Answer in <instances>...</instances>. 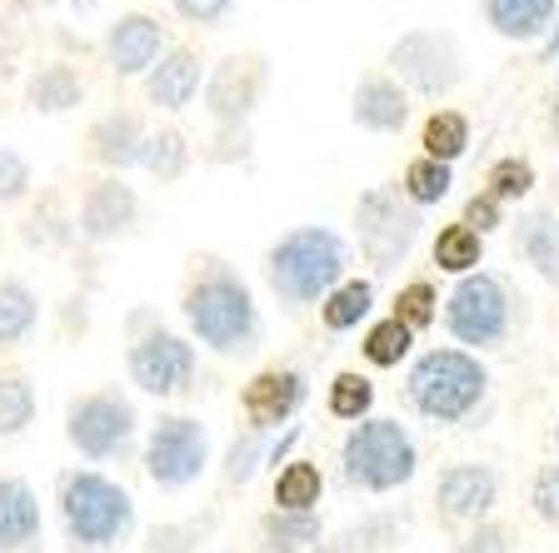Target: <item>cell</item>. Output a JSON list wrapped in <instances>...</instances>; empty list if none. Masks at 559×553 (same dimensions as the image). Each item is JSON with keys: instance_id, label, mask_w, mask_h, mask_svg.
<instances>
[{"instance_id": "6da1fadb", "label": "cell", "mask_w": 559, "mask_h": 553, "mask_svg": "<svg viewBox=\"0 0 559 553\" xmlns=\"http://www.w3.org/2000/svg\"><path fill=\"white\" fill-rule=\"evenodd\" d=\"M345 265L349 250L335 230L325 225H300V230L280 235L265 254V279L275 289V300L290 314L325 304L340 285H345Z\"/></svg>"}, {"instance_id": "7a4b0ae2", "label": "cell", "mask_w": 559, "mask_h": 553, "mask_svg": "<svg viewBox=\"0 0 559 553\" xmlns=\"http://www.w3.org/2000/svg\"><path fill=\"white\" fill-rule=\"evenodd\" d=\"M186 310L190 329L205 349L215 354H250L260 345V310L255 294L245 285L235 269H225L221 260H210V269H200L195 279L186 285Z\"/></svg>"}, {"instance_id": "3957f363", "label": "cell", "mask_w": 559, "mask_h": 553, "mask_svg": "<svg viewBox=\"0 0 559 553\" xmlns=\"http://www.w3.org/2000/svg\"><path fill=\"white\" fill-rule=\"evenodd\" d=\"M60 524L75 553H110L135 533V498L100 469H70L56 489Z\"/></svg>"}, {"instance_id": "277c9868", "label": "cell", "mask_w": 559, "mask_h": 553, "mask_svg": "<svg viewBox=\"0 0 559 553\" xmlns=\"http://www.w3.org/2000/svg\"><path fill=\"white\" fill-rule=\"evenodd\" d=\"M409 404L430 424H465L489 394V369L469 349H430L409 369Z\"/></svg>"}, {"instance_id": "5b68a950", "label": "cell", "mask_w": 559, "mask_h": 553, "mask_svg": "<svg viewBox=\"0 0 559 553\" xmlns=\"http://www.w3.org/2000/svg\"><path fill=\"white\" fill-rule=\"evenodd\" d=\"M419 473V449L400 419H360L340 444V479L360 494H395Z\"/></svg>"}, {"instance_id": "8992f818", "label": "cell", "mask_w": 559, "mask_h": 553, "mask_svg": "<svg viewBox=\"0 0 559 553\" xmlns=\"http://www.w3.org/2000/svg\"><path fill=\"white\" fill-rule=\"evenodd\" d=\"M419 230H425V209L409 205L400 184H374L355 200V235H360V254L374 275L405 265Z\"/></svg>"}, {"instance_id": "52a82bcc", "label": "cell", "mask_w": 559, "mask_h": 553, "mask_svg": "<svg viewBox=\"0 0 559 553\" xmlns=\"http://www.w3.org/2000/svg\"><path fill=\"white\" fill-rule=\"evenodd\" d=\"M135 434H140V414L135 404L110 384V389H91V394H75L66 409V438L70 449L85 454L91 464H116L135 449Z\"/></svg>"}, {"instance_id": "ba28073f", "label": "cell", "mask_w": 559, "mask_h": 553, "mask_svg": "<svg viewBox=\"0 0 559 553\" xmlns=\"http://www.w3.org/2000/svg\"><path fill=\"white\" fill-rule=\"evenodd\" d=\"M390 75L405 85L409 95H425V100H440L460 85L465 75V60H460V40L450 31H405L384 56Z\"/></svg>"}, {"instance_id": "9c48e42d", "label": "cell", "mask_w": 559, "mask_h": 553, "mask_svg": "<svg viewBox=\"0 0 559 553\" xmlns=\"http://www.w3.org/2000/svg\"><path fill=\"white\" fill-rule=\"evenodd\" d=\"M210 464V434L200 419L190 414H160L145 438V473L151 484L165 489V494H180L205 473Z\"/></svg>"}, {"instance_id": "30bf717a", "label": "cell", "mask_w": 559, "mask_h": 553, "mask_svg": "<svg viewBox=\"0 0 559 553\" xmlns=\"http://www.w3.org/2000/svg\"><path fill=\"white\" fill-rule=\"evenodd\" d=\"M444 324H450V335L469 349L500 345V339L510 335V289L500 285V275L475 269V275L460 279V285L450 289V300H444Z\"/></svg>"}, {"instance_id": "8fae6325", "label": "cell", "mask_w": 559, "mask_h": 553, "mask_svg": "<svg viewBox=\"0 0 559 553\" xmlns=\"http://www.w3.org/2000/svg\"><path fill=\"white\" fill-rule=\"evenodd\" d=\"M126 369H130V384L155 399H175L195 384V345L170 329H151L140 335L126 354Z\"/></svg>"}, {"instance_id": "7c38bea8", "label": "cell", "mask_w": 559, "mask_h": 553, "mask_svg": "<svg viewBox=\"0 0 559 553\" xmlns=\"http://www.w3.org/2000/svg\"><path fill=\"white\" fill-rule=\"evenodd\" d=\"M270 65L255 50H240V56H225L221 65L205 75V110L215 125H245L255 116L260 95H265Z\"/></svg>"}, {"instance_id": "4fadbf2b", "label": "cell", "mask_w": 559, "mask_h": 553, "mask_svg": "<svg viewBox=\"0 0 559 553\" xmlns=\"http://www.w3.org/2000/svg\"><path fill=\"white\" fill-rule=\"evenodd\" d=\"M500 504V473L489 464H450L435 479V519L444 529H475Z\"/></svg>"}, {"instance_id": "5bb4252c", "label": "cell", "mask_w": 559, "mask_h": 553, "mask_svg": "<svg viewBox=\"0 0 559 553\" xmlns=\"http://www.w3.org/2000/svg\"><path fill=\"white\" fill-rule=\"evenodd\" d=\"M140 215V195L126 184V175H100V180L85 184V200H81V215H75V230L81 240L105 244L126 235Z\"/></svg>"}, {"instance_id": "9a60e30c", "label": "cell", "mask_w": 559, "mask_h": 553, "mask_svg": "<svg viewBox=\"0 0 559 553\" xmlns=\"http://www.w3.org/2000/svg\"><path fill=\"white\" fill-rule=\"evenodd\" d=\"M305 374L290 364H275V369H260L255 380L240 389V409L245 419H250V429H280V424H290L295 409L305 404Z\"/></svg>"}, {"instance_id": "2e32d148", "label": "cell", "mask_w": 559, "mask_h": 553, "mask_svg": "<svg viewBox=\"0 0 559 553\" xmlns=\"http://www.w3.org/2000/svg\"><path fill=\"white\" fill-rule=\"evenodd\" d=\"M160 56H165L160 15L130 11V15H120V21L110 25V35H105V65L116 70L120 81H130V75H151Z\"/></svg>"}, {"instance_id": "e0dca14e", "label": "cell", "mask_w": 559, "mask_h": 553, "mask_svg": "<svg viewBox=\"0 0 559 553\" xmlns=\"http://www.w3.org/2000/svg\"><path fill=\"white\" fill-rule=\"evenodd\" d=\"M85 155L110 175H126L130 165H140V155H145V120H140V110H105L91 125V135H85Z\"/></svg>"}, {"instance_id": "ac0fdd59", "label": "cell", "mask_w": 559, "mask_h": 553, "mask_svg": "<svg viewBox=\"0 0 559 553\" xmlns=\"http://www.w3.org/2000/svg\"><path fill=\"white\" fill-rule=\"evenodd\" d=\"M349 120L370 135H400L409 125V91L395 75H365L349 95Z\"/></svg>"}, {"instance_id": "d6986e66", "label": "cell", "mask_w": 559, "mask_h": 553, "mask_svg": "<svg viewBox=\"0 0 559 553\" xmlns=\"http://www.w3.org/2000/svg\"><path fill=\"white\" fill-rule=\"evenodd\" d=\"M200 85H205V60H200V50L175 46V50H165V56L155 60V70L145 75V100H151L155 110H186L200 95Z\"/></svg>"}, {"instance_id": "ffe728a7", "label": "cell", "mask_w": 559, "mask_h": 553, "mask_svg": "<svg viewBox=\"0 0 559 553\" xmlns=\"http://www.w3.org/2000/svg\"><path fill=\"white\" fill-rule=\"evenodd\" d=\"M40 498L21 473H0V553L40 549Z\"/></svg>"}, {"instance_id": "44dd1931", "label": "cell", "mask_w": 559, "mask_h": 553, "mask_svg": "<svg viewBox=\"0 0 559 553\" xmlns=\"http://www.w3.org/2000/svg\"><path fill=\"white\" fill-rule=\"evenodd\" d=\"M25 105H31L35 116H70L75 105H85L81 70L66 65V60H50V65L31 70V81H25Z\"/></svg>"}, {"instance_id": "7402d4cb", "label": "cell", "mask_w": 559, "mask_h": 553, "mask_svg": "<svg viewBox=\"0 0 559 553\" xmlns=\"http://www.w3.org/2000/svg\"><path fill=\"white\" fill-rule=\"evenodd\" d=\"M400 539H405V514L380 508V514H365L349 529H340L335 539H325L314 553H390Z\"/></svg>"}, {"instance_id": "603a6c76", "label": "cell", "mask_w": 559, "mask_h": 553, "mask_svg": "<svg viewBox=\"0 0 559 553\" xmlns=\"http://www.w3.org/2000/svg\"><path fill=\"white\" fill-rule=\"evenodd\" d=\"M325 543V524L320 514H285L270 508L260 519V553H314Z\"/></svg>"}, {"instance_id": "cb8c5ba5", "label": "cell", "mask_w": 559, "mask_h": 553, "mask_svg": "<svg viewBox=\"0 0 559 553\" xmlns=\"http://www.w3.org/2000/svg\"><path fill=\"white\" fill-rule=\"evenodd\" d=\"M485 21L504 40H539L555 21V0H485Z\"/></svg>"}, {"instance_id": "d4e9b609", "label": "cell", "mask_w": 559, "mask_h": 553, "mask_svg": "<svg viewBox=\"0 0 559 553\" xmlns=\"http://www.w3.org/2000/svg\"><path fill=\"white\" fill-rule=\"evenodd\" d=\"M514 244H520V254L539 269V279L559 289V215L555 209H535V215H524Z\"/></svg>"}, {"instance_id": "484cf974", "label": "cell", "mask_w": 559, "mask_h": 553, "mask_svg": "<svg viewBox=\"0 0 559 553\" xmlns=\"http://www.w3.org/2000/svg\"><path fill=\"white\" fill-rule=\"evenodd\" d=\"M320 494H325V473L314 459H290L275 473V508H285V514H314Z\"/></svg>"}, {"instance_id": "4316f807", "label": "cell", "mask_w": 559, "mask_h": 553, "mask_svg": "<svg viewBox=\"0 0 559 553\" xmlns=\"http://www.w3.org/2000/svg\"><path fill=\"white\" fill-rule=\"evenodd\" d=\"M35 320H40V300L25 279H0V349H15L31 339Z\"/></svg>"}, {"instance_id": "83f0119b", "label": "cell", "mask_w": 559, "mask_h": 553, "mask_svg": "<svg viewBox=\"0 0 559 553\" xmlns=\"http://www.w3.org/2000/svg\"><path fill=\"white\" fill-rule=\"evenodd\" d=\"M435 265L444 269V275H475L479 269V260H485V235H475L465 225V219H460V225H444L440 235H435Z\"/></svg>"}, {"instance_id": "f1b7e54d", "label": "cell", "mask_w": 559, "mask_h": 553, "mask_svg": "<svg viewBox=\"0 0 559 553\" xmlns=\"http://www.w3.org/2000/svg\"><path fill=\"white\" fill-rule=\"evenodd\" d=\"M140 165H145V175L160 184H175L180 175L190 170V140L180 135L175 125L155 130V135H145V155H140Z\"/></svg>"}, {"instance_id": "f546056e", "label": "cell", "mask_w": 559, "mask_h": 553, "mask_svg": "<svg viewBox=\"0 0 559 553\" xmlns=\"http://www.w3.org/2000/svg\"><path fill=\"white\" fill-rule=\"evenodd\" d=\"M419 145H425V160L454 165L460 155L469 151V120L460 116V110H435V116L425 120V135H419Z\"/></svg>"}, {"instance_id": "4dcf8cb0", "label": "cell", "mask_w": 559, "mask_h": 553, "mask_svg": "<svg viewBox=\"0 0 559 553\" xmlns=\"http://www.w3.org/2000/svg\"><path fill=\"white\" fill-rule=\"evenodd\" d=\"M374 304V285L370 279H345V285L330 294L325 304H320V320H325L330 335H345V329H355V324L370 314Z\"/></svg>"}, {"instance_id": "1f68e13d", "label": "cell", "mask_w": 559, "mask_h": 553, "mask_svg": "<svg viewBox=\"0 0 559 553\" xmlns=\"http://www.w3.org/2000/svg\"><path fill=\"white\" fill-rule=\"evenodd\" d=\"M450 184H454V170L450 165H440V160H409L405 165V175H400V190H405V200L415 209H430V205H440L444 195H450Z\"/></svg>"}, {"instance_id": "d6a6232c", "label": "cell", "mask_w": 559, "mask_h": 553, "mask_svg": "<svg viewBox=\"0 0 559 553\" xmlns=\"http://www.w3.org/2000/svg\"><path fill=\"white\" fill-rule=\"evenodd\" d=\"M35 424V384L25 374H0V438H15Z\"/></svg>"}, {"instance_id": "836d02e7", "label": "cell", "mask_w": 559, "mask_h": 553, "mask_svg": "<svg viewBox=\"0 0 559 553\" xmlns=\"http://www.w3.org/2000/svg\"><path fill=\"white\" fill-rule=\"evenodd\" d=\"M370 409H374V384L365 380L360 369H345V374L330 380V414L335 419L360 424V419H370Z\"/></svg>"}, {"instance_id": "e575fe53", "label": "cell", "mask_w": 559, "mask_h": 553, "mask_svg": "<svg viewBox=\"0 0 559 553\" xmlns=\"http://www.w3.org/2000/svg\"><path fill=\"white\" fill-rule=\"evenodd\" d=\"M409 345H415V335H409L405 324L390 314V320H380V324H370V335H365V359H370L374 369H395L400 359L409 354Z\"/></svg>"}, {"instance_id": "d590c367", "label": "cell", "mask_w": 559, "mask_h": 553, "mask_svg": "<svg viewBox=\"0 0 559 553\" xmlns=\"http://www.w3.org/2000/svg\"><path fill=\"white\" fill-rule=\"evenodd\" d=\"M435 314H440V294H435L430 279H409V285H400V294H395V320L405 324L409 335L430 329Z\"/></svg>"}, {"instance_id": "8d00e7d4", "label": "cell", "mask_w": 559, "mask_h": 553, "mask_svg": "<svg viewBox=\"0 0 559 553\" xmlns=\"http://www.w3.org/2000/svg\"><path fill=\"white\" fill-rule=\"evenodd\" d=\"M25 244L31 250H60V244H70V235H75V225H70L66 215H60L56 200H46V209H35L31 219H25Z\"/></svg>"}, {"instance_id": "74e56055", "label": "cell", "mask_w": 559, "mask_h": 553, "mask_svg": "<svg viewBox=\"0 0 559 553\" xmlns=\"http://www.w3.org/2000/svg\"><path fill=\"white\" fill-rule=\"evenodd\" d=\"M485 184H489V195L500 200V205H504V200H524V195H530V184H535V165L520 160V155H504V160L489 165V180Z\"/></svg>"}, {"instance_id": "f35d334b", "label": "cell", "mask_w": 559, "mask_h": 553, "mask_svg": "<svg viewBox=\"0 0 559 553\" xmlns=\"http://www.w3.org/2000/svg\"><path fill=\"white\" fill-rule=\"evenodd\" d=\"M265 454H270L265 434H260V429H245V434L230 444V454H225V484H250Z\"/></svg>"}, {"instance_id": "ab89813d", "label": "cell", "mask_w": 559, "mask_h": 553, "mask_svg": "<svg viewBox=\"0 0 559 553\" xmlns=\"http://www.w3.org/2000/svg\"><path fill=\"white\" fill-rule=\"evenodd\" d=\"M205 529L210 524H155V529L145 533V553H195Z\"/></svg>"}, {"instance_id": "60d3db41", "label": "cell", "mask_w": 559, "mask_h": 553, "mask_svg": "<svg viewBox=\"0 0 559 553\" xmlns=\"http://www.w3.org/2000/svg\"><path fill=\"white\" fill-rule=\"evenodd\" d=\"M31 165H25L21 151H11V145H0V205H21L25 195H31Z\"/></svg>"}, {"instance_id": "b9f144b4", "label": "cell", "mask_w": 559, "mask_h": 553, "mask_svg": "<svg viewBox=\"0 0 559 553\" xmlns=\"http://www.w3.org/2000/svg\"><path fill=\"white\" fill-rule=\"evenodd\" d=\"M530 508H535L539 524L559 529V459L535 473V484H530Z\"/></svg>"}, {"instance_id": "7bdbcfd3", "label": "cell", "mask_w": 559, "mask_h": 553, "mask_svg": "<svg viewBox=\"0 0 559 553\" xmlns=\"http://www.w3.org/2000/svg\"><path fill=\"white\" fill-rule=\"evenodd\" d=\"M454 553H514V533L504 529V524L485 519V524H475L465 539L454 543Z\"/></svg>"}, {"instance_id": "ee69618b", "label": "cell", "mask_w": 559, "mask_h": 553, "mask_svg": "<svg viewBox=\"0 0 559 553\" xmlns=\"http://www.w3.org/2000/svg\"><path fill=\"white\" fill-rule=\"evenodd\" d=\"M230 5L235 0H175V15L190 21V25H215V21L230 15Z\"/></svg>"}, {"instance_id": "f6af8a7d", "label": "cell", "mask_w": 559, "mask_h": 553, "mask_svg": "<svg viewBox=\"0 0 559 553\" xmlns=\"http://www.w3.org/2000/svg\"><path fill=\"white\" fill-rule=\"evenodd\" d=\"M465 225H469L475 235H489L495 225H500V200L489 195V190H485V195H475V200L465 205Z\"/></svg>"}, {"instance_id": "bcb514c9", "label": "cell", "mask_w": 559, "mask_h": 553, "mask_svg": "<svg viewBox=\"0 0 559 553\" xmlns=\"http://www.w3.org/2000/svg\"><path fill=\"white\" fill-rule=\"evenodd\" d=\"M549 135H555V145H559V91H555V100H549Z\"/></svg>"}, {"instance_id": "7dc6e473", "label": "cell", "mask_w": 559, "mask_h": 553, "mask_svg": "<svg viewBox=\"0 0 559 553\" xmlns=\"http://www.w3.org/2000/svg\"><path fill=\"white\" fill-rule=\"evenodd\" d=\"M555 50H559V25H555V31H549V40H545V60L555 56Z\"/></svg>"}, {"instance_id": "c3c4849f", "label": "cell", "mask_w": 559, "mask_h": 553, "mask_svg": "<svg viewBox=\"0 0 559 553\" xmlns=\"http://www.w3.org/2000/svg\"><path fill=\"white\" fill-rule=\"evenodd\" d=\"M555 454H559V419H555Z\"/></svg>"}]
</instances>
